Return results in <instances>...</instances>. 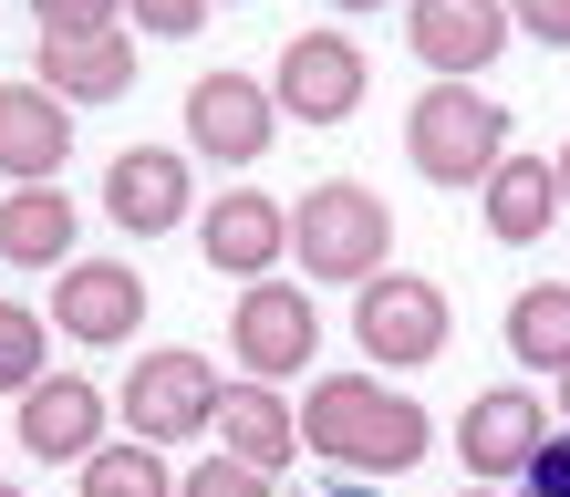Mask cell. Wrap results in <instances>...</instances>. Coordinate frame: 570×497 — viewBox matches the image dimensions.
Segmentation results:
<instances>
[{
    "mask_svg": "<svg viewBox=\"0 0 570 497\" xmlns=\"http://www.w3.org/2000/svg\"><path fill=\"white\" fill-rule=\"evenodd\" d=\"M425 446H435L425 405L384 374H322L301 394V456H322L343 477H405Z\"/></svg>",
    "mask_w": 570,
    "mask_h": 497,
    "instance_id": "6da1fadb",
    "label": "cell"
},
{
    "mask_svg": "<svg viewBox=\"0 0 570 497\" xmlns=\"http://www.w3.org/2000/svg\"><path fill=\"white\" fill-rule=\"evenodd\" d=\"M405 156L425 187H488L498 156H509V105L478 83H425L405 115Z\"/></svg>",
    "mask_w": 570,
    "mask_h": 497,
    "instance_id": "7a4b0ae2",
    "label": "cell"
},
{
    "mask_svg": "<svg viewBox=\"0 0 570 497\" xmlns=\"http://www.w3.org/2000/svg\"><path fill=\"white\" fill-rule=\"evenodd\" d=\"M384 249H394V218H384V197L353 187V177H322V187L291 208V259H301L322 290H363V280L384 270Z\"/></svg>",
    "mask_w": 570,
    "mask_h": 497,
    "instance_id": "3957f363",
    "label": "cell"
},
{
    "mask_svg": "<svg viewBox=\"0 0 570 497\" xmlns=\"http://www.w3.org/2000/svg\"><path fill=\"white\" fill-rule=\"evenodd\" d=\"M353 342L374 374H425L435 352L456 342V311H446V290L415 280V270H374L353 290Z\"/></svg>",
    "mask_w": 570,
    "mask_h": 497,
    "instance_id": "277c9868",
    "label": "cell"
},
{
    "mask_svg": "<svg viewBox=\"0 0 570 497\" xmlns=\"http://www.w3.org/2000/svg\"><path fill=\"white\" fill-rule=\"evenodd\" d=\"M218 362L208 352H146L136 374H125L115 394V415H125V436H146V446H177V436H208L218 425Z\"/></svg>",
    "mask_w": 570,
    "mask_h": 497,
    "instance_id": "5b68a950",
    "label": "cell"
},
{
    "mask_svg": "<svg viewBox=\"0 0 570 497\" xmlns=\"http://www.w3.org/2000/svg\"><path fill=\"white\" fill-rule=\"evenodd\" d=\"M228 342H239V374L259 384H291L322 362V301L301 280H249L239 311H228Z\"/></svg>",
    "mask_w": 570,
    "mask_h": 497,
    "instance_id": "8992f818",
    "label": "cell"
},
{
    "mask_svg": "<svg viewBox=\"0 0 570 497\" xmlns=\"http://www.w3.org/2000/svg\"><path fill=\"white\" fill-rule=\"evenodd\" d=\"M363 83H374V62H363L353 31H291L281 73H271V93H281L291 125H353L363 115Z\"/></svg>",
    "mask_w": 570,
    "mask_h": 497,
    "instance_id": "52a82bcc",
    "label": "cell"
},
{
    "mask_svg": "<svg viewBox=\"0 0 570 497\" xmlns=\"http://www.w3.org/2000/svg\"><path fill=\"white\" fill-rule=\"evenodd\" d=\"M281 136V93L259 73H197L187 83V156L197 166H259Z\"/></svg>",
    "mask_w": 570,
    "mask_h": 497,
    "instance_id": "ba28073f",
    "label": "cell"
},
{
    "mask_svg": "<svg viewBox=\"0 0 570 497\" xmlns=\"http://www.w3.org/2000/svg\"><path fill=\"white\" fill-rule=\"evenodd\" d=\"M540 446H550V405L529 384H488L478 405L456 415V467L478 477V487H519Z\"/></svg>",
    "mask_w": 570,
    "mask_h": 497,
    "instance_id": "9c48e42d",
    "label": "cell"
},
{
    "mask_svg": "<svg viewBox=\"0 0 570 497\" xmlns=\"http://www.w3.org/2000/svg\"><path fill=\"white\" fill-rule=\"evenodd\" d=\"M105 218L125 239H166V228L197 218V156L187 146H125L105 166Z\"/></svg>",
    "mask_w": 570,
    "mask_h": 497,
    "instance_id": "30bf717a",
    "label": "cell"
},
{
    "mask_svg": "<svg viewBox=\"0 0 570 497\" xmlns=\"http://www.w3.org/2000/svg\"><path fill=\"white\" fill-rule=\"evenodd\" d=\"M42 311H52V331L115 352V342L146 331V270H136V259H73V270H52V301Z\"/></svg>",
    "mask_w": 570,
    "mask_h": 497,
    "instance_id": "8fae6325",
    "label": "cell"
},
{
    "mask_svg": "<svg viewBox=\"0 0 570 497\" xmlns=\"http://www.w3.org/2000/svg\"><path fill=\"white\" fill-rule=\"evenodd\" d=\"M197 259H208L218 280H271L281 259H291V208L281 197H259V187H228V197H208L197 208Z\"/></svg>",
    "mask_w": 570,
    "mask_h": 497,
    "instance_id": "7c38bea8",
    "label": "cell"
},
{
    "mask_svg": "<svg viewBox=\"0 0 570 497\" xmlns=\"http://www.w3.org/2000/svg\"><path fill=\"white\" fill-rule=\"evenodd\" d=\"M509 0H405V42L435 83H466V73H488L498 52H509Z\"/></svg>",
    "mask_w": 570,
    "mask_h": 497,
    "instance_id": "4fadbf2b",
    "label": "cell"
},
{
    "mask_svg": "<svg viewBox=\"0 0 570 497\" xmlns=\"http://www.w3.org/2000/svg\"><path fill=\"white\" fill-rule=\"evenodd\" d=\"M136 21H105V31H42V52H31V83H52L62 105H115V93H136Z\"/></svg>",
    "mask_w": 570,
    "mask_h": 497,
    "instance_id": "5bb4252c",
    "label": "cell"
},
{
    "mask_svg": "<svg viewBox=\"0 0 570 497\" xmlns=\"http://www.w3.org/2000/svg\"><path fill=\"white\" fill-rule=\"evenodd\" d=\"M52 166H73V105L52 83H0V177L52 187Z\"/></svg>",
    "mask_w": 570,
    "mask_h": 497,
    "instance_id": "9a60e30c",
    "label": "cell"
},
{
    "mask_svg": "<svg viewBox=\"0 0 570 497\" xmlns=\"http://www.w3.org/2000/svg\"><path fill=\"white\" fill-rule=\"evenodd\" d=\"M105 394H94L83 374H42L21 394V456H42V467H83L94 446H105Z\"/></svg>",
    "mask_w": 570,
    "mask_h": 497,
    "instance_id": "2e32d148",
    "label": "cell"
},
{
    "mask_svg": "<svg viewBox=\"0 0 570 497\" xmlns=\"http://www.w3.org/2000/svg\"><path fill=\"white\" fill-rule=\"evenodd\" d=\"M208 436H218L228 456H239V467H271V477H281L291 456H301V405H291L281 384L239 374V384L218 394V425H208Z\"/></svg>",
    "mask_w": 570,
    "mask_h": 497,
    "instance_id": "e0dca14e",
    "label": "cell"
},
{
    "mask_svg": "<svg viewBox=\"0 0 570 497\" xmlns=\"http://www.w3.org/2000/svg\"><path fill=\"white\" fill-rule=\"evenodd\" d=\"M0 259L11 270H73L83 259V208L62 187H11L0 197Z\"/></svg>",
    "mask_w": 570,
    "mask_h": 497,
    "instance_id": "ac0fdd59",
    "label": "cell"
},
{
    "mask_svg": "<svg viewBox=\"0 0 570 497\" xmlns=\"http://www.w3.org/2000/svg\"><path fill=\"white\" fill-rule=\"evenodd\" d=\"M478 197H488V239L498 249H540L550 218H560V166L550 156H498V177Z\"/></svg>",
    "mask_w": 570,
    "mask_h": 497,
    "instance_id": "d6986e66",
    "label": "cell"
},
{
    "mask_svg": "<svg viewBox=\"0 0 570 497\" xmlns=\"http://www.w3.org/2000/svg\"><path fill=\"white\" fill-rule=\"evenodd\" d=\"M509 352L529 374H570V280H529L509 301Z\"/></svg>",
    "mask_w": 570,
    "mask_h": 497,
    "instance_id": "ffe728a7",
    "label": "cell"
},
{
    "mask_svg": "<svg viewBox=\"0 0 570 497\" xmlns=\"http://www.w3.org/2000/svg\"><path fill=\"white\" fill-rule=\"evenodd\" d=\"M83 497H177V467H166V446H146V436H105L83 456Z\"/></svg>",
    "mask_w": 570,
    "mask_h": 497,
    "instance_id": "44dd1931",
    "label": "cell"
},
{
    "mask_svg": "<svg viewBox=\"0 0 570 497\" xmlns=\"http://www.w3.org/2000/svg\"><path fill=\"white\" fill-rule=\"evenodd\" d=\"M42 374H52V311L0 301V394H31Z\"/></svg>",
    "mask_w": 570,
    "mask_h": 497,
    "instance_id": "7402d4cb",
    "label": "cell"
},
{
    "mask_svg": "<svg viewBox=\"0 0 570 497\" xmlns=\"http://www.w3.org/2000/svg\"><path fill=\"white\" fill-rule=\"evenodd\" d=\"M177 497H281V477L271 467H239V456L218 446V456H197V467L177 477Z\"/></svg>",
    "mask_w": 570,
    "mask_h": 497,
    "instance_id": "603a6c76",
    "label": "cell"
},
{
    "mask_svg": "<svg viewBox=\"0 0 570 497\" xmlns=\"http://www.w3.org/2000/svg\"><path fill=\"white\" fill-rule=\"evenodd\" d=\"M218 0H125V21L146 31V42H187V31H208Z\"/></svg>",
    "mask_w": 570,
    "mask_h": 497,
    "instance_id": "cb8c5ba5",
    "label": "cell"
},
{
    "mask_svg": "<svg viewBox=\"0 0 570 497\" xmlns=\"http://www.w3.org/2000/svg\"><path fill=\"white\" fill-rule=\"evenodd\" d=\"M509 21L529 31V42H550V52H570V0H509Z\"/></svg>",
    "mask_w": 570,
    "mask_h": 497,
    "instance_id": "d4e9b609",
    "label": "cell"
},
{
    "mask_svg": "<svg viewBox=\"0 0 570 497\" xmlns=\"http://www.w3.org/2000/svg\"><path fill=\"white\" fill-rule=\"evenodd\" d=\"M31 11H42V31H105L125 0H31Z\"/></svg>",
    "mask_w": 570,
    "mask_h": 497,
    "instance_id": "484cf974",
    "label": "cell"
},
{
    "mask_svg": "<svg viewBox=\"0 0 570 497\" xmlns=\"http://www.w3.org/2000/svg\"><path fill=\"white\" fill-rule=\"evenodd\" d=\"M560 384V405H550V425H560V436H570V374H550Z\"/></svg>",
    "mask_w": 570,
    "mask_h": 497,
    "instance_id": "4316f807",
    "label": "cell"
},
{
    "mask_svg": "<svg viewBox=\"0 0 570 497\" xmlns=\"http://www.w3.org/2000/svg\"><path fill=\"white\" fill-rule=\"evenodd\" d=\"M550 166H560V208H570V146H560V156H550Z\"/></svg>",
    "mask_w": 570,
    "mask_h": 497,
    "instance_id": "83f0119b",
    "label": "cell"
},
{
    "mask_svg": "<svg viewBox=\"0 0 570 497\" xmlns=\"http://www.w3.org/2000/svg\"><path fill=\"white\" fill-rule=\"evenodd\" d=\"M332 11H384V0H332Z\"/></svg>",
    "mask_w": 570,
    "mask_h": 497,
    "instance_id": "f1b7e54d",
    "label": "cell"
},
{
    "mask_svg": "<svg viewBox=\"0 0 570 497\" xmlns=\"http://www.w3.org/2000/svg\"><path fill=\"white\" fill-rule=\"evenodd\" d=\"M466 497H509V487H478V477H466Z\"/></svg>",
    "mask_w": 570,
    "mask_h": 497,
    "instance_id": "f546056e",
    "label": "cell"
},
{
    "mask_svg": "<svg viewBox=\"0 0 570 497\" xmlns=\"http://www.w3.org/2000/svg\"><path fill=\"white\" fill-rule=\"evenodd\" d=\"M0 497H21V487H0Z\"/></svg>",
    "mask_w": 570,
    "mask_h": 497,
    "instance_id": "4dcf8cb0",
    "label": "cell"
},
{
    "mask_svg": "<svg viewBox=\"0 0 570 497\" xmlns=\"http://www.w3.org/2000/svg\"><path fill=\"white\" fill-rule=\"evenodd\" d=\"M0 487H11V477H0Z\"/></svg>",
    "mask_w": 570,
    "mask_h": 497,
    "instance_id": "1f68e13d",
    "label": "cell"
}]
</instances>
